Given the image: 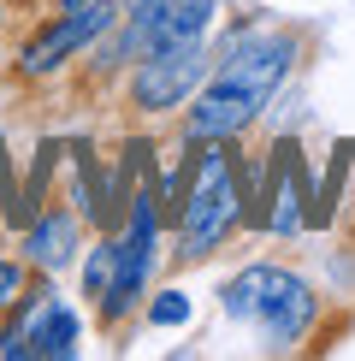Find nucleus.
Listing matches in <instances>:
<instances>
[{"instance_id":"obj_1","label":"nucleus","mask_w":355,"mask_h":361,"mask_svg":"<svg viewBox=\"0 0 355 361\" xmlns=\"http://www.w3.org/2000/svg\"><path fill=\"white\" fill-rule=\"evenodd\" d=\"M290 59H296V42L290 36H237L231 54L213 66V83H207L201 101L189 107V137H196V142L237 137V130L273 101V89L285 83Z\"/></svg>"},{"instance_id":"obj_2","label":"nucleus","mask_w":355,"mask_h":361,"mask_svg":"<svg viewBox=\"0 0 355 361\" xmlns=\"http://www.w3.org/2000/svg\"><path fill=\"white\" fill-rule=\"evenodd\" d=\"M243 219V184H237V160L225 137H207V148L196 154L189 190L178 202V231H184V255H207L231 225Z\"/></svg>"},{"instance_id":"obj_3","label":"nucleus","mask_w":355,"mask_h":361,"mask_svg":"<svg viewBox=\"0 0 355 361\" xmlns=\"http://www.w3.org/2000/svg\"><path fill=\"white\" fill-rule=\"evenodd\" d=\"M225 308L231 314H261V326L273 332L278 343H296L314 320V290L290 273H273V267H249L243 279H231L225 290Z\"/></svg>"},{"instance_id":"obj_4","label":"nucleus","mask_w":355,"mask_h":361,"mask_svg":"<svg viewBox=\"0 0 355 361\" xmlns=\"http://www.w3.org/2000/svg\"><path fill=\"white\" fill-rule=\"evenodd\" d=\"M201 78H207V48H201V42H178V48L142 54V71H137V83H130V95H137L142 113H166Z\"/></svg>"},{"instance_id":"obj_5","label":"nucleus","mask_w":355,"mask_h":361,"mask_svg":"<svg viewBox=\"0 0 355 361\" xmlns=\"http://www.w3.org/2000/svg\"><path fill=\"white\" fill-rule=\"evenodd\" d=\"M148 267H154V195L142 190V195H130V231H125L118 261H113V290L101 296V314H107V320H118V314L142 296Z\"/></svg>"},{"instance_id":"obj_6","label":"nucleus","mask_w":355,"mask_h":361,"mask_svg":"<svg viewBox=\"0 0 355 361\" xmlns=\"http://www.w3.org/2000/svg\"><path fill=\"white\" fill-rule=\"evenodd\" d=\"M113 18H118V6H113V0H83L77 12H59V18H54V24H48V30H42V36L24 48L18 71H24V78H48L59 59H66V54H77L83 42H95Z\"/></svg>"},{"instance_id":"obj_7","label":"nucleus","mask_w":355,"mask_h":361,"mask_svg":"<svg viewBox=\"0 0 355 361\" xmlns=\"http://www.w3.org/2000/svg\"><path fill=\"white\" fill-rule=\"evenodd\" d=\"M273 172H278V184H273V207H266V225H273V231H296V225H302V160H296V148L290 142H278L273 148Z\"/></svg>"},{"instance_id":"obj_8","label":"nucleus","mask_w":355,"mask_h":361,"mask_svg":"<svg viewBox=\"0 0 355 361\" xmlns=\"http://www.w3.org/2000/svg\"><path fill=\"white\" fill-rule=\"evenodd\" d=\"M207 18H213V0H172V6L160 12L154 36H148V54L154 48H178V42H201Z\"/></svg>"},{"instance_id":"obj_9","label":"nucleus","mask_w":355,"mask_h":361,"mask_svg":"<svg viewBox=\"0 0 355 361\" xmlns=\"http://www.w3.org/2000/svg\"><path fill=\"white\" fill-rule=\"evenodd\" d=\"M71 237H77L71 214H42V219H30V261H36V267H66V261H71Z\"/></svg>"},{"instance_id":"obj_10","label":"nucleus","mask_w":355,"mask_h":361,"mask_svg":"<svg viewBox=\"0 0 355 361\" xmlns=\"http://www.w3.org/2000/svg\"><path fill=\"white\" fill-rule=\"evenodd\" d=\"M166 6L172 0H130V24H125V42H118V48L125 54H148V36H154V24H160Z\"/></svg>"},{"instance_id":"obj_11","label":"nucleus","mask_w":355,"mask_h":361,"mask_svg":"<svg viewBox=\"0 0 355 361\" xmlns=\"http://www.w3.org/2000/svg\"><path fill=\"white\" fill-rule=\"evenodd\" d=\"M113 261H118V243H101L95 255H89V267H83L89 296H107V290H113Z\"/></svg>"},{"instance_id":"obj_12","label":"nucleus","mask_w":355,"mask_h":361,"mask_svg":"<svg viewBox=\"0 0 355 361\" xmlns=\"http://www.w3.org/2000/svg\"><path fill=\"white\" fill-rule=\"evenodd\" d=\"M148 320H154V326H184L189 320V296L184 290H160L154 308H148Z\"/></svg>"},{"instance_id":"obj_13","label":"nucleus","mask_w":355,"mask_h":361,"mask_svg":"<svg viewBox=\"0 0 355 361\" xmlns=\"http://www.w3.org/2000/svg\"><path fill=\"white\" fill-rule=\"evenodd\" d=\"M24 296V267L18 261H0V308H12Z\"/></svg>"}]
</instances>
